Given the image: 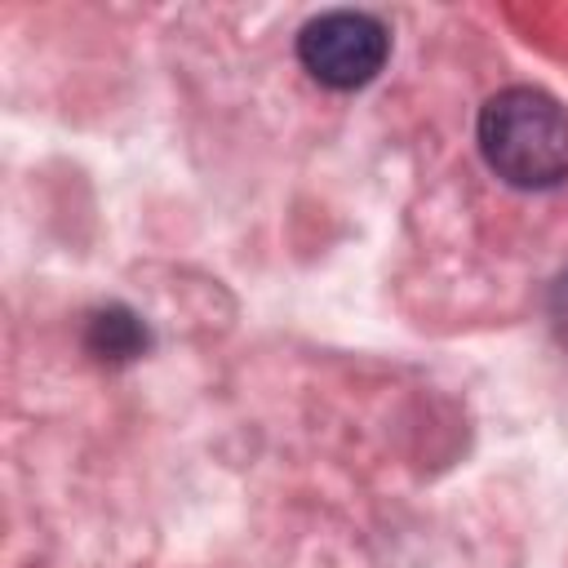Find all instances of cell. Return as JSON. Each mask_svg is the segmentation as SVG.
Here are the masks:
<instances>
[{"label": "cell", "instance_id": "1", "mask_svg": "<svg viewBox=\"0 0 568 568\" xmlns=\"http://www.w3.org/2000/svg\"><path fill=\"white\" fill-rule=\"evenodd\" d=\"M479 155L519 191H550L568 178V106L532 84L497 89L479 106Z\"/></svg>", "mask_w": 568, "mask_h": 568}, {"label": "cell", "instance_id": "2", "mask_svg": "<svg viewBox=\"0 0 568 568\" xmlns=\"http://www.w3.org/2000/svg\"><path fill=\"white\" fill-rule=\"evenodd\" d=\"M386 53H390L386 27L359 9H328L297 31V58L306 75L337 93L364 89L386 67Z\"/></svg>", "mask_w": 568, "mask_h": 568}, {"label": "cell", "instance_id": "3", "mask_svg": "<svg viewBox=\"0 0 568 568\" xmlns=\"http://www.w3.org/2000/svg\"><path fill=\"white\" fill-rule=\"evenodd\" d=\"M146 324L129 311V306H106V311H93L89 315V328H84V346L89 355L106 359V364H129L146 351Z\"/></svg>", "mask_w": 568, "mask_h": 568}, {"label": "cell", "instance_id": "4", "mask_svg": "<svg viewBox=\"0 0 568 568\" xmlns=\"http://www.w3.org/2000/svg\"><path fill=\"white\" fill-rule=\"evenodd\" d=\"M546 315H550V328L559 337V346L568 351V271L550 284V297H546Z\"/></svg>", "mask_w": 568, "mask_h": 568}]
</instances>
